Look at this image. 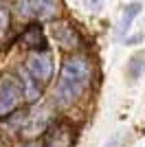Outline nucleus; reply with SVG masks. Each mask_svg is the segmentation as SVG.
Returning a JSON list of instances; mask_svg holds the SVG:
<instances>
[{"label":"nucleus","mask_w":145,"mask_h":147,"mask_svg":"<svg viewBox=\"0 0 145 147\" xmlns=\"http://www.w3.org/2000/svg\"><path fill=\"white\" fill-rule=\"evenodd\" d=\"M92 73H95V66L88 55L77 53L66 57L60 70L57 88H55V103L60 108H70L72 103H77L90 88Z\"/></svg>","instance_id":"nucleus-1"},{"label":"nucleus","mask_w":145,"mask_h":147,"mask_svg":"<svg viewBox=\"0 0 145 147\" xmlns=\"http://www.w3.org/2000/svg\"><path fill=\"white\" fill-rule=\"evenodd\" d=\"M22 101L24 97L18 77L11 73L0 75V119H9L11 114H16Z\"/></svg>","instance_id":"nucleus-2"},{"label":"nucleus","mask_w":145,"mask_h":147,"mask_svg":"<svg viewBox=\"0 0 145 147\" xmlns=\"http://www.w3.org/2000/svg\"><path fill=\"white\" fill-rule=\"evenodd\" d=\"M60 0H20L18 16L22 20H53L60 16Z\"/></svg>","instance_id":"nucleus-3"},{"label":"nucleus","mask_w":145,"mask_h":147,"mask_svg":"<svg viewBox=\"0 0 145 147\" xmlns=\"http://www.w3.org/2000/svg\"><path fill=\"white\" fill-rule=\"evenodd\" d=\"M22 68L37 84H48L53 77V57L48 51H33V53H29Z\"/></svg>","instance_id":"nucleus-4"},{"label":"nucleus","mask_w":145,"mask_h":147,"mask_svg":"<svg viewBox=\"0 0 145 147\" xmlns=\"http://www.w3.org/2000/svg\"><path fill=\"white\" fill-rule=\"evenodd\" d=\"M51 127V114L48 110H35V112H29L24 114V121H22V127H20V134L24 138H35V136L44 134L46 129Z\"/></svg>","instance_id":"nucleus-5"},{"label":"nucleus","mask_w":145,"mask_h":147,"mask_svg":"<svg viewBox=\"0 0 145 147\" xmlns=\"http://www.w3.org/2000/svg\"><path fill=\"white\" fill-rule=\"evenodd\" d=\"M53 37L55 42L60 44L62 49H77L81 44V37H79L77 29L68 22H62V24H55L53 26Z\"/></svg>","instance_id":"nucleus-6"},{"label":"nucleus","mask_w":145,"mask_h":147,"mask_svg":"<svg viewBox=\"0 0 145 147\" xmlns=\"http://www.w3.org/2000/svg\"><path fill=\"white\" fill-rule=\"evenodd\" d=\"M18 81H20V88H22L24 101H29V103L40 101V97H42V84H37L24 68H18Z\"/></svg>","instance_id":"nucleus-7"},{"label":"nucleus","mask_w":145,"mask_h":147,"mask_svg":"<svg viewBox=\"0 0 145 147\" xmlns=\"http://www.w3.org/2000/svg\"><path fill=\"white\" fill-rule=\"evenodd\" d=\"M72 138H75L72 129L66 127V125H62V127H55L53 132L48 134L46 143H44L42 147H70L72 145Z\"/></svg>","instance_id":"nucleus-8"},{"label":"nucleus","mask_w":145,"mask_h":147,"mask_svg":"<svg viewBox=\"0 0 145 147\" xmlns=\"http://www.w3.org/2000/svg\"><path fill=\"white\" fill-rule=\"evenodd\" d=\"M141 9H143L141 2H132V5L125 7V11H123V16H121V22H119V33H127V31H130L132 20L141 13Z\"/></svg>","instance_id":"nucleus-9"},{"label":"nucleus","mask_w":145,"mask_h":147,"mask_svg":"<svg viewBox=\"0 0 145 147\" xmlns=\"http://www.w3.org/2000/svg\"><path fill=\"white\" fill-rule=\"evenodd\" d=\"M9 29H11V11H9L7 0H0V44L7 40Z\"/></svg>","instance_id":"nucleus-10"},{"label":"nucleus","mask_w":145,"mask_h":147,"mask_svg":"<svg viewBox=\"0 0 145 147\" xmlns=\"http://www.w3.org/2000/svg\"><path fill=\"white\" fill-rule=\"evenodd\" d=\"M22 42L29 46V49H40L44 44L42 40V33H40V29L37 26H31V29H26V33L22 35Z\"/></svg>","instance_id":"nucleus-11"},{"label":"nucleus","mask_w":145,"mask_h":147,"mask_svg":"<svg viewBox=\"0 0 145 147\" xmlns=\"http://www.w3.org/2000/svg\"><path fill=\"white\" fill-rule=\"evenodd\" d=\"M143 70H145V55L143 53H136V55L130 59V64H127V75H130L132 79H136Z\"/></svg>","instance_id":"nucleus-12"},{"label":"nucleus","mask_w":145,"mask_h":147,"mask_svg":"<svg viewBox=\"0 0 145 147\" xmlns=\"http://www.w3.org/2000/svg\"><path fill=\"white\" fill-rule=\"evenodd\" d=\"M103 2H106V0H84V5L88 7L90 11H99V9L103 7Z\"/></svg>","instance_id":"nucleus-13"},{"label":"nucleus","mask_w":145,"mask_h":147,"mask_svg":"<svg viewBox=\"0 0 145 147\" xmlns=\"http://www.w3.org/2000/svg\"><path fill=\"white\" fill-rule=\"evenodd\" d=\"M117 143H119V138H117V136H112V138H110V141L106 143L103 147H117Z\"/></svg>","instance_id":"nucleus-14"},{"label":"nucleus","mask_w":145,"mask_h":147,"mask_svg":"<svg viewBox=\"0 0 145 147\" xmlns=\"http://www.w3.org/2000/svg\"><path fill=\"white\" fill-rule=\"evenodd\" d=\"M20 147H42V145H40L37 141H26L24 145H20Z\"/></svg>","instance_id":"nucleus-15"}]
</instances>
